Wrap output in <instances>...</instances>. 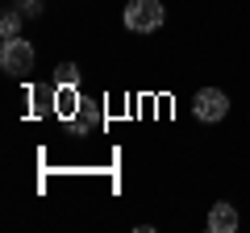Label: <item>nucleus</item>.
<instances>
[{
	"label": "nucleus",
	"instance_id": "f03ea898",
	"mask_svg": "<svg viewBox=\"0 0 250 233\" xmlns=\"http://www.w3.org/2000/svg\"><path fill=\"white\" fill-rule=\"evenodd\" d=\"M0 67H4L9 75H29V71H34V46H29L25 38H4Z\"/></svg>",
	"mask_w": 250,
	"mask_h": 233
},
{
	"label": "nucleus",
	"instance_id": "20e7f679",
	"mask_svg": "<svg viewBox=\"0 0 250 233\" xmlns=\"http://www.w3.org/2000/svg\"><path fill=\"white\" fill-rule=\"evenodd\" d=\"M80 104H83V96H80L75 83H59V88H54V113H59L62 121H75Z\"/></svg>",
	"mask_w": 250,
	"mask_h": 233
},
{
	"label": "nucleus",
	"instance_id": "0eeeda50",
	"mask_svg": "<svg viewBox=\"0 0 250 233\" xmlns=\"http://www.w3.org/2000/svg\"><path fill=\"white\" fill-rule=\"evenodd\" d=\"M59 83H80V67L75 63H59L54 67V88H59Z\"/></svg>",
	"mask_w": 250,
	"mask_h": 233
},
{
	"label": "nucleus",
	"instance_id": "423d86ee",
	"mask_svg": "<svg viewBox=\"0 0 250 233\" xmlns=\"http://www.w3.org/2000/svg\"><path fill=\"white\" fill-rule=\"evenodd\" d=\"M208 229H213V233H233V229H238V208L225 204V200L213 204V213H208Z\"/></svg>",
	"mask_w": 250,
	"mask_h": 233
},
{
	"label": "nucleus",
	"instance_id": "39448f33",
	"mask_svg": "<svg viewBox=\"0 0 250 233\" xmlns=\"http://www.w3.org/2000/svg\"><path fill=\"white\" fill-rule=\"evenodd\" d=\"M100 121H104L100 104H96V100H88V96H83V104H80V113H75V121H67V125H71V134H75V137H83L88 129H96Z\"/></svg>",
	"mask_w": 250,
	"mask_h": 233
},
{
	"label": "nucleus",
	"instance_id": "1a4fd4ad",
	"mask_svg": "<svg viewBox=\"0 0 250 233\" xmlns=\"http://www.w3.org/2000/svg\"><path fill=\"white\" fill-rule=\"evenodd\" d=\"M17 9L29 13V17H38V13H42V0H17Z\"/></svg>",
	"mask_w": 250,
	"mask_h": 233
},
{
	"label": "nucleus",
	"instance_id": "6e6552de",
	"mask_svg": "<svg viewBox=\"0 0 250 233\" xmlns=\"http://www.w3.org/2000/svg\"><path fill=\"white\" fill-rule=\"evenodd\" d=\"M0 34H4V38H17V34H21V9H9V13H4Z\"/></svg>",
	"mask_w": 250,
	"mask_h": 233
},
{
	"label": "nucleus",
	"instance_id": "7ed1b4c3",
	"mask_svg": "<svg viewBox=\"0 0 250 233\" xmlns=\"http://www.w3.org/2000/svg\"><path fill=\"white\" fill-rule=\"evenodd\" d=\"M192 113L200 116V121H225V113H229V96H225L221 88H200L196 100H192Z\"/></svg>",
	"mask_w": 250,
	"mask_h": 233
},
{
	"label": "nucleus",
	"instance_id": "f257e3e1",
	"mask_svg": "<svg viewBox=\"0 0 250 233\" xmlns=\"http://www.w3.org/2000/svg\"><path fill=\"white\" fill-rule=\"evenodd\" d=\"M163 21H167V9L159 0H129L125 4V29L129 34H154Z\"/></svg>",
	"mask_w": 250,
	"mask_h": 233
}]
</instances>
